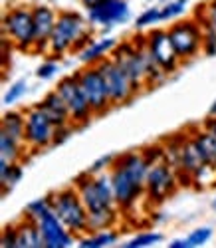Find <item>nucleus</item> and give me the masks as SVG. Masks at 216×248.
<instances>
[{"instance_id": "f257e3e1", "label": "nucleus", "mask_w": 216, "mask_h": 248, "mask_svg": "<svg viewBox=\"0 0 216 248\" xmlns=\"http://www.w3.org/2000/svg\"><path fill=\"white\" fill-rule=\"evenodd\" d=\"M151 163L145 159L143 151L119 153L109 171L115 201L121 215L131 213L145 197V181Z\"/></svg>"}, {"instance_id": "f03ea898", "label": "nucleus", "mask_w": 216, "mask_h": 248, "mask_svg": "<svg viewBox=\"0 0 216 248\" xmlns=\"http://www.w3.org/2000/svg\"><path fill=\"white\" fill-rule=\"evenodd\" d=\"M93 30L95 28L90 24L88 16L79 14L77 10H60L48 54L58 60H63L72 52L77 54L93 40Z\"/></svg>"}, {"instance_id": "7ed1b4c3", "label": "nucleus", "mask_w": 216, "mask_h": 248, "mask_svg": "<svg viewBox=\"0 0 216 248\" xmlns=\"http://www.w3.org/2000/svg\"><path fill=\"white\" fill-rule=\"evenodd\" d=\"M74 187L77 189L85 209H88V215H97V213L119 209L109 173L92 175L88 171H83L81 175L74 179Z\"/></svg>"}, {"instance_id": "20e7f679", "label": "nucleus", "mask_w": 216, "mask_h": 248, "mask_svg": "<svg viewBox=\"0 0 216 248\" xmlns=\"http://www.w3.org/2000/svg\"><path fill=\"white\" fill-rule=\"evenodd\" d=\"M50 199H52L54 213L77 238L90 232V215L77 189L74 187V183L63 189L50 193Z\"/></svg>"}, {"instance_id": "39448f33", "label": "nucleus", "mask_w": 216, "mask_h": 248, "mask_svg": "<svg viewBox=\"0 0 216 248\" xmlns=\"http://www.w3.org/2000/svg\"><path fill=\"white\" fill-rule=\"evenodd\" d=\"M147 46H145V36H135L133 40L119 42L113 50L111 58L121 66V70L131 79L133 88L137 93H141L147 88Z\"/></svg>"}, {"instance_id": "423d86ee", "label": "nucleus", "mask_w": 216, "mask_h": 248, "mask_svg": "<svg viewBox=\"0 0 216 248\" xmlns=\"http://www.w3.org/2000/svg\"><path fill=\"white\" fill-rule=\"evenodd\" d=\"M2 36H6L18 52H34V16L32 6H10L2 16Z\"/></svg>"}, {"instance_id": "0eeeda50", "label": "nucleus", "mask_w": 216, "mask_h": 248, "mask_svg": "<svg viewBox=\"0 0 216 248\" xmlns=\"http://www.w3.org/2000/svg\"><path fill=\"white\" fill-rule=\"evenodd\" d=\"M169 36L172 40L179 58L183 64H188L190 60L202 54V42H204V30L199 18H186V20H175L169 28Z\"/></svg>"}, {"instance_id": "6e6552de", "label": "nucleus", "mask_w": 216, "mask_h": 248, "mask_svg": "<svg viewBox=\"0 0 216 248\" xmlns=\"http://www.w3.org/2000/svg\"><path fill=\"white\" fill-rule=\"evenodd\" d=\"M179 187H181L179 173L167 161L153 163L149 167L147 181H145V201L151 206H159L169 197L175 195Z\"/></svg>"}, {"instance_id": "1a4fd4ad", "label": "nucleus", "mask_w": 216, "mask_h": 248, "mask_svg": "<svg viewBox=\"0 0 216 248\" xmlns=\"http://www.w3.org/2000/svg\"><path fill=\"white\" fill-rule=\"evenodd\" d=\"M54 90L62 95L63 101H66L70 117H72V123H74L77 129L83 127V125H88V123L95 117V113H93V109L90 106L88 97H85V93H83V90L79 86V79H77L76 72L70 74V76H63L58 81V84H56Z\"/></svg>"}, {"instance_id": "9d476101", "label": "nucleus", "mask_w": 216, "mask_h": 248, "mask_svg": "<svg viewBox=\"0 0 216 248\" xmlns=\"http://www.w3.org/2000/svg\"><path fill=\"white\" fill-rule=\"evenodd\" d=\"M76 76L79 79V86H81L85 97H88L95 117L109 113L113 103L109 99V93H107V86H105V79H103L99 68L97 66H83L81 70H76Z\"/></svg>"}, {"instance_id": "9b49d317", "label": "nucleus", "mask_w": 216, "mask_h": 248, "mask_svg": "<svg viewBox=\"0 0 216 248\" xmlns=\"http://www.w3.org/2000/svg\"><path fill=\"white\" fill-rule=\"evenodd\" d=\"M97 68H99V72H101V76L105 79L107 93H109V99L113 103V108L125 106V103H129L135 95H139L137 90L131 84V79L127 78V74L121 70V66L111 56L105 58L103 62H99Z\"/></svg>"}, {"instance_id": "f8f14e48", "label": "nucleus", "mask_w": 216, "mask_h": 248, "mask_svg": "<svg viewBox=\"0 0 216 248\" xmlns=\"http://www.w3.org/2000/svg\"><path fill=\"white\" fill-rule=\"evenodd\" d=\"M26 147L28 151H44L54 147L56 125L38 106L26 108Z\"/></svg>"}, {"instance_id": "ddd939ff", "label": "nucleus", "mask_w": 216, "mask_h": 248, "mask_svg": "<svg viewBox=\"0 0 216 248\" xmlns=\"http://www.w3.org/2000/svg\"><path fill=\"white\" fill-rule=\"evenodd\" d=\"M85 16L93 28H99L103 34H109L115 26L129 22L131 8H129V0H103L97 6L85 10Z\"/></svg>"}, {"instance_id": "4468645a", "label": "nucleus", "mask_w": 216, "mask_h": 248, "mask_svg": "<svg viewBox=\"0 0 216 248\" xmlns=\"http://www.w3.org/2000/svg\"><path fill=\"white\" fill-rule=\"evenodd\" d=\"M145 46L157 64L169 74L172 76L183 64V60L179 58L175 46H172V40L169 36L167 28H153L147 36H145Z\"/></svg>"}, {"instance_id": "2eb2a0df", "label": "nucleus", "mask_w": 216, "mask_h": 248, "mask_svg": "<svg viewBox=\"0 0 216 248\" xmlns=\"http://www.w3.org/2000/svg\"><path fill=\"white\" fill-rule=\"evenodd\" d=\"M38 226L42 231V238H44L46 248H70L77 242V236L60 220L54 209L38 220Z\"/></svg>"}, {"instance_id": "dca6fc26", "label": "nucleus", "mask_w": 216, "mask_h": 248, "mask_svg": "<svg viewBox=\"0 0 216 248\" xmlns=\"http://www.w3.org/2000/svg\"><path fill=\"white\" fill-rule=\"evenodd\" d=\"M32 16H34V52L48 54L50 38L58 22V10H54L48 4H36L32 6Z\"/></svg>"}, {"instance_id": "f3484780", "label": "nucleus", "mask_w": 216, "mask_h": 248, "mask_svg": "<svg viewBox=\"0 0 216 248\" xmlns=\"http://www.w3.org/2000/svg\"><path fill=\"white\" fill-rule=\"evenodd\" d=\"M119 40L113 36H103V38H93L92 42L85 46L83 50L77 52V60L81 66H97L99 62L105 58H109L113 50L117 48Z\"/></svg>"}, {"instance_id": "a211bd4d", "label": "nucleus", "mask_w": 216, "mask_h": 248, "mask_svg": "<svg viewBox=\"0 0 216 248\" xmlns=\"http://www.w3.org/2000/svg\"><path fill=\"white\" fill-rule=\"evenodd\" d=\"M36 106L50 117V121L54 123L56 127L70 125V123H72V117H70V111H68L66 101L62 99V95H60L56 90L48 92L44 97H42V101L36 103Z\"/></svg>"}, {"instance_id": "6ab92c4d", "label": "nucleus", "mask_w": 216, "mask_h": 248, "mask_svg": "<svg viewBox=\"0 0 216 248\" xmlns=\"http://www.w3.org/2000/svg\"><path fill=\"white\" fill-rule=\"evenodd\" d=\"M16 231H18V248H46L42 231L36 220L20 217L16 220Z\"/></svg>"}, {"instance_id": "aec40b11", "label": "nucleus", "mask_w": 216, "mask_h": 248, "mask_svg": "<svg viewBox=\"0 0 216 248\" xmlns=\"http://www.w3.org/2000/svg\"><path fill=\"white\" fill-rule=\"evenodd\" d=\"M0 131L26 145V113L24 109H8L0 119Z\"/></svg>"}, {"instance_id": "412c9836", "label": "nucleus", "mask_w": 216, "mask_h": 248, "mask_svg": "<svg viewBox=\"0 0 216 248\" xmlns=\"http://www.w3.org/2000/svg\"><path fill=\"white\" fill-rule=\"evenodd\" d=\"M188 135L194 141V145H197L199 153L202 155L204 163L216 169V139L212 137V133L208 129H204L202 123H201L199 127H192Z\"/></svg>"}, {"instance_id": "4be33fe9", "label": "nucleus", "mask_w": 216, "mask_h": 248, "mask_svg": "<svg viewBox=\"0 0 216 248\" xmlns=\"http://www.w3.org/2000/svg\"><path fill=\"white\" fill-rule=\"evenodd\" d=\"M28 147L24 143H20L12 139L10 135L0 131V165H8V163H22L26 159Z\"/></svg>"}, {"instance_id": "5701e85b", "label": "nucleus", "mask_w": 216, "mask_h": 248, "mask_svg": "<svg viewBox=\"0 0 216 248\" xmlns=\"http://www.w3.org/2000/svg\"><path fill=\"white\" fill-rule=\"evenodd\" d=\"M117 240H119V232L115 229L92 231L77 238V246L79 248H105V246H113Z\"/></svg>"}, {"instance_id": "b1692460", "label": "nucleus", "mask_w": 216, "mask_h": 248, "mask_svg": "<svg viewBox=\"0 0 216 248\" xmlns=\"http://www.w3.org/2000/svg\"><path fill=\"white\" fill-rule=\"evenodd\" d=\"M24 177V169L22 163H8V165H0V189H2V195H10L18 183Z\"/></svg>"}, {"instance_id": "393cba45", "label": "nucleus", "mask_w": 216, "mask_h": 248, "mask_svg": "<svg viewBox=\"0 0 216 248\" xmlns=\"http://www.w3.org/2000/svg\"><path fill=\"white\" fill-rule=\"evenodd\" d=\"M190 0H165L161 4V20L163 22H172V20H181L183 14L188 10Z\"/></svg>"}, {"instance_id": "a878e982", "label": "nucleus", "mask_w": 216, "mask_h": 248, "mask_svg": "<svg viewBox=\"0 0 216 248\" xmlns=\"http://www.w3.org/2000/svg\"><path fill=\"white\" fill-rule=\"evenodd\" d=\"M194 18H199L201 20V24H202V30H204V42H202V54L204 56H216V30L214 26L208 22V20L202 16V12L197 8L194 10Z\"/></svg>"}, {"instance_id": "bb28decb", "label": "nucleus", "mask_w": 216, "mask_h": 248, "mask_svg": "<svg viewBox=\"0 0 216 248\" xmlns=\"http://www.w3.org/2000/svg\"><path fill=\"white\" fill-rule=\"evenodd\" d=\"M50 211H52V199L48 195V197H40V199H34L32 202H28L24 206V211H22V217L32 218V220L38 222L42 217H44L46 213H50Z\"/></svg>"}, {"instance_id": "cd10ccee", "label": "nucleus", "mask_w": 216, "mask_h": 248, "mask_svg": "<svg viewBox=\"0 0 216 248\" xmlns=\"http://www.w3.org/2000/svg\"><path fill=\"white\" fill-rule=\"evenodd\" d=\"M165 236L161 232H155V231H143L139 234H135L133 238H129L123 246L125 248H149V246H155L159 242H163Z\"/></svg>"}, {"instance_id": "c85d7f7f", "label": "nucleus", "mask_w": 216, "mask_h": 248, "mask_svg": "<svg viewBox=\"0 0 216 248\" xmlns=\"http://www.w3.org/2000/svg\"><path fill=\"white\" fill-rule=\"evenodd\" d=\"M161 4L159 6H149L147 10H143L137 18H135V28L137 30H145L155 24H161Z\"/></svg>"}, {"instance_id": "c756f323", "label": "nucleus", "mask_w": 216, "mask_h": 248, "mask_svg": "<svg viewBox=\"0 0 216 248\" xmlns=\"http://www.w3.org/2000/svg\"><path fill=\"white\" fill-rule=\"evenodd\" d=\"M28 92V81L26 79H16L12 81V84L8 86V90L4 92V97H2V103L4 106H14V103H18L20 99H22Z\"/></svg>"}, {"instance_id": "7c9ffc66", "label": "nucleus", "mask_w": 216, "mask_h": 248, "mask_svg": "<svg viewBox=\"0 0 216 248\" xmlns=\"http://www.w3.org/2000/svg\"><path fill=\"white\" fill-rule=\"evenodd\" d=\"M212 236H214V229H212V226H199V229L190 231V234L186 238H188V242H190L192 248H199V246L208 244L212 240Z\"/></svg>"}, {"instance_id": "2f4dec72", "label": "nucleus", "mask_w": 216, "mask_h": 248, "mask_svg": "<svg viewBox=\"0 0 216 248\" xmlns=\"http://www.w3.org/2000/svg\"><path fill=\"white\" fill-rule=\"evenodd\" d=\"M117 155L115 153H107V155H101L99 159H95L92 165L85 171L92 173V175H99V173H109L111 167H113V163H115Z\"/></svg>"}, {"instance_id": "473e14b6", "label": "nucleus", "mask_w": 216, "mask_h": 248, "mask_svg": "<svg viewBox=\"0 0 216 248\" xmlns=\"http://www.w3.org/2000/svg\"><path fill=\"white\" fill-rule=\"evenodd\" d=\"M58 70H60L58 58H52V56H50L48 60H44V62H42V64L38 66V70H36V78L48 81V79H52V78L58 74Z\"/></svg>"}, {"instance_id": "72a5a7b5", "label": "nucleus", "mask_w": 216, "mask_h": 248, "mask_svg": "<svg viewBox=\"0 0 216 248\" xmlns=\"http://www.w3.org/2000/svg\"><path fill=\"white\" fill-rule=\"evenodd\" d=\"M0 246L2 248H18V231H16V222L6 224L0 234Z\"/></svg>"}, {"instance_id": "f704fd0d", "label": "nucleus", "mask_w": 216, "mask_h": 248, "mask_svg": "<svg viewBox=\"0 0 216 248\" xmlns=\"http://www.w3.org/2000/svg\"><path fill=\"white\" fill-rule=\"evenodd\" d=\"M145 159L153 165V163H159V161H165V149H163V141L161 143H155V145H149L145 149H141Z\"/></svg>"}, {"instance_id": "c9c22d12", "label": "nucleus", "mask_w": 216, "mask_h": 248, "mask_svg": "<svg viewBox=\"0 0 216 248\" xmlns=\"http://www.w3.org/2000/svg\"><path fill=\"white\" fill-rule=\"evenodd\" d=\"M76 129H77V127L74 125V123H70V125H62V127H58V129H56V137H54V147H56V145H62L63 141H68V139L74 135Z\"/></svg>"}, {"instance_id": "e433bc0d", "label": "nucleus", "mask_w": 216, "mask_h": 248, "mask_svg": "<svg viewBox=\"0 0 216 248\" xmlns=\"http://www.w3.org/2000/svg\"><path fill=\"white\" fill-rule=\"evenodd\" d=\"M199 10L202 12V16L208 20V22L214 26V30H216V0H208L206 4L199 6Z\"/></svg>"}, {"instance_id": "4c0bfd02", "label": "nucleus", "mask_w": 216, "mask_h": 248, "mask_svg": "<svg viewBox=\"0 0 216 248\" xmlns=\"http://www.w3.org/2000/svg\"><path fill=\"white\" fill-rule=\"evenodd\" d=\"M202 127L208 129L212 133V137L216 139V115H208L204 121H202Z\"/></svg>"}, {"instance_id": "58836bf2", "label": "nucleus", "mask_w": 216, "mask_h": 248, "mask_svg": "<svg viewBox=\"0 0 216 248\" xmlns=\"http://www.w3.org/2000/svg\"><path fill=\"white\" fill-rule=\"evenodd\" d=\"M169 248H192V246H190L188 238L185 236V238H175V240H170Z\"/></svg>"}, {"instance_id": "ea45409f", "label": "nucleus", "mask_w": 216, "mask_h": 248, "mask_svg": "<svg viewBox=\"0 0 216 248\" xmlns=\"http://www.w3.org/2000/svg\"><path fill=\"white\" fill-rule=\"evenodd\" d=\"M99 2H103V0H79V4L85 8V10H90V8H93V6H97Z\"/></svg>"}, {"instance_id": "a19ab883", "label": "nucleus", "mask_w": 216, "mask_h": 248, "mask_svg": "<svg viewBox=\"0 0 216 248\" xmlns=\"http://www.w3.org/2000/svg\"><path fill=\"white\" fill-rule=\"evenodd\" d=\"M208 115H216V101H214L212 106H210V109H208Z\"/></svg>"}, {"instance_id": "79ce46f5", "label": "nucleus", "mask_w": 216, "mask_h": 248, "mask_svg": "<svg viewBox=\"0 0 216 248\" xmlns=\"http://www.w3.org/2000/svg\"><path fill=\"white\" fill-rule=\"evenodd\" d=\"M212 211H214V213H216V197H214V199H212Z\"/></svg>"}]
</instances>
